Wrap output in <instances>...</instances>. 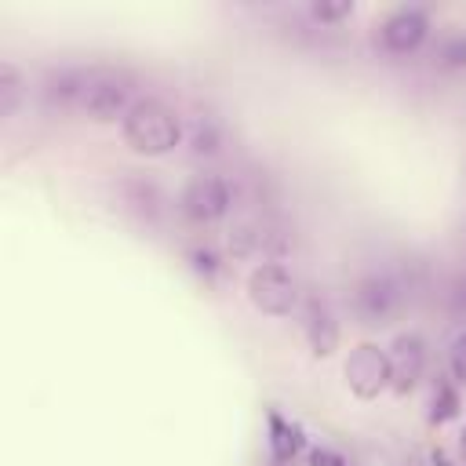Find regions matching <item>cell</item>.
<instances>
[{"label": "cell", "instance_id": "1", "mask_svg": "<svg viewBox=\"0 0 466 466\" xmlns=\"http://www.w3.org/2000/svg\"><path fill=\"white\" fill-rule=\"evenodd\" d=\"M178 138H182L178 116L157 98H142L124 113V142L142 157H160L175 149Z\"/></svg>", "mask_w": 466, "mask_h": 466}, {"label": "cell", "instance_id": "2", "mask_svg": "<svg viewBox=\"0 0 466 466\" xmlns=\"http://www.w3.org/2000/svg\"><path fill=\"white\" fill-rule=\"evenodd\" d=\"M248 299L255 302V309H262L269 317H284L295 309L299 288H295V277L280 262H262L248 277Z\"/></svg>", "mask_w": 466, "mask_h": 466}, {"label": "cell", "instance_id": "3", "mask_svg": "<svg viewBox=\"0 0 466 466\" xmlns=\"http://www.w3.org/2000/svg\"><path fill=\"white\" fill-rule=\"evenodd\" d=\"M393 379V364H390V353L379 350L375 342H360L350 357H346V382L350 390L360 397V400H371L379 397Z\"/></svg>", "mask_w": 466, "mask_h": 466}, {"label": "cell", "instance_id": "4", "mask_svg": "<svg viewBox=\"0 0 466 466\" xmlns=\"http://www.w3.org/2000/svg\"><path fill=\"white\" fill-rule=\"evenodd\" d=\"M73 95H76V106L87 116H95V120H113L127 106V84L120 76H113V73L80 76L76 87H73Z\"/></svg>", "mask_w": 466, "mask_h": 466}, {"label": "cell", "instance_id": "5", "mask_svg": "<svg viewBox=\"0 0 466 466\" xmlns=\"http://www.w3.org/2000/svg\"><path fill=\"white\" fill-rule=\"evenodd\" d=\"M182 208H186L189 218H197V222H211V218L226 215V208H229V189H226L222 178H215V175H200V178H193V182L186 186V193H182Z\"/></svg>", "mask_w": 466, "mask_h": 466}, {"label": "cell", "instance_id": "6", "mask_svg": "<svg viewBox=\"0 0 466 466\" xmlns=\"http://www.w3.org/2000/svg\"><path fill=\"white\" fill-rule=\"evenodd\" d=\"M426 29H430V22L419 7H400L397 15H390L382 22V44L397 55H408L426 40Z\"/></svg>", "mask_w": 466, "mask_h": 466}, {"label": "cell", "instance_id": "7", "mask_svg": "<svg viewBox=\"0 0 466 466\" xmlns=\"http://www.w3.org/2000/svg\"><path fill=\"white\" fill-rule=\"evenodd\" d=\"M390 364H393V390L404 393L419 382L422 375V364H426V353H422V342L415 335H400L393 353H390Z\"/></svg>", "mask_w": 466, "mask_h": 466}, {"label": "cell", "instance_id": "8", "mask_svg": "<svg viewBox=\"0 0 466 466\" xmlns=\"http://www.w3.org/2000/svg\"><path fill=\"white\" fill-rule=\"evenodd\" d=\"M269 444H273V455L280 459V462H288V459H295V451L302 448V430L299 426H291L288 419H280V415H269Z\"/></svg>", "mask_w": 466, "mask_h": 466}, {"label": "cell", "instance_id": "9", "mask_svg": "<svg viewBox=\"0 0 466 466\" xmlns=\"http://www.w3.org/2000/svg\"><path fill=\"white\" fill-rule=\"evenodd\" d=\"M306 331H309V342H313V350H317L320 357H328V353L335 350V342H339V331H335V320L328 317V309H317V306H313Z\"/></svg>", "mask_w": 466, "mask_h": 466}, {"label": "cell", "instance_id": "10", "mask_svg": "<svg viewBox=\"0 0 466 466\" xmlns=\"http://www.w3.org/2000/svg\"><path fill=\"white\" fill-rule=\"evenodd\" d=\"M455 411H459V393H455L448 382H441L437 393H433V411H430V419H433V422H448Z\"/></svg>", "mask_w": 466, "mask_h": 466}, {"label": "cell", "instance_id": "11", "mask_svg": "<svg viewBox=\"0 0 466 466\" xmlns=\"http://www.w3.org/2000/svg\"><path fill=\"white\" fill-rule=\"evenodd\" d=\"M350 15H353L350 0H339V4L320 0V4H313V18H320V22H339V18H350Z\"/></svg>", "mask_w": 466, "mask_h": 466}, {"label": "cell", "instance_id": "12", "mask_svg": "<svg viewBox=\"0 0 466 466\" xmlns=\"http://www.w3.org/2000/svg\"><path fill=\"white\" fill-rule=\"evenodd\" d=\"M448 364H451L455 382H462V386H466V331H462V335H455L451 353H448Z\"/></svg>", "mask_w": 466, "mask_h": 466}, {"label": "cell", "instance_id": "13", "mask_svg": "<svg viewBox=\"0 0 466 466\" xmlns=\"http://www.w3.org/2000/svg\"><path fill=\"white\" fill-rule=\"evenodd\" d=\"M309 462H313V466H350V462H346L339 451H331V448H313Z\"/></svg>", "mask_w": 466, "mask_h": 466}, {"label": "cell", "instance_id": "14", "mask_svg": "<svg viewBox=\"0 0 466 466\" xmlns=\"http://www.w3.org/2000/svg\"><path fill=\"white\" fill-rule=\"evenodd\" d=\"M444 55H448V62H466V40H462V36L451 40V47H448Z\"/></svg>", "mask_w": 466, "mask_h": 466}, {"label": "cell", "instance_id": "15", "mask_svg": "<svg viewBox=\"0 0 466 466\" xmlns=\"http://www.w3.org/2000/svg\"><path fill=\"white\" fill-rule=\"evenodd\" d=\"M459 448H462V459H466V430H462V441H459Z\"/></svg>", "mask_w": 466, "mask_h": 466}]
</instances>
